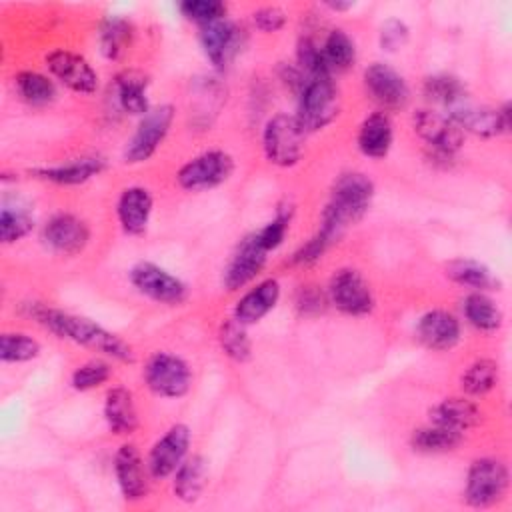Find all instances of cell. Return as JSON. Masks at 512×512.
Masks as SVG:
<instances>
[{"instance_id":"9a60e30c","label":"cell","mask_w":512,"mask_h":512,"mask_svg":"<svg viewBox=\"0 0 512 512\" xmlns=\"http://www.w3.org/2000/svg\"><path fill=\"white\" fill-rule=\"evenodd\" d=\"M200 46L214 68H226L244 46V30L228 18L200 26Z\"/></svg>"},{"instance_id":"7dc6e473","label":"cell","mask_w":512,"mask_h":512,"mask_svg":"<svg viewBox=\"0 0 512 512\" xmlns=\"http://www.w3.org/2000/svg\"><path fill=\"white\" fill-rule=\"evenodd\" d=\"M328 246H330V242L320 232H316L306 244H302L294 252L292 262L298 264V266H310V264H314V262H318L322 258V254L328 250Z\"/></svg>"},{"instance_id":"c3c4849f","label":"cell","mask_w":512,"mask_h":512,"mask_svg":"<svg viewBox=\"0 0 512 512\" xmlns=\"http://www.w3.org/2000/svg\"><path fill=\"white\" fill-rule=\"evenodd\" d=\"M326 8H330V10H334V12H344V10H350L352 6H354V2H326L324 4Z\"/></svg>"},{"instance_id":"f6af8a7d","label":"cell","mask_w":512,"mask_h":512,"mask_svg":"<svg viewBox=\"0 0 512 512\" xmlns=\"http://www.w3.org/2000/svg\"><path fill=\"white\" fill-rule=\"evenodd\" d=\"M328 304V294H324L318 286H302L296 294V308L304 316H316L324 312Z\"/></svg>"},{"instance_id":"d4e9b609","label":"cell","mask_w":512,"mask_h":512,"mask_svg":"<svg viewBox=\"0 0 512 512\" xmlns=\"http://www.w3.org/2000/svg\"><path fill=\"white\" fill-rule=\"evenodd\" d=\"M104 420L112 434L130 436L138 428V410L134 396L124 386H114L104 398Z\"/></svg>"},{"instance_id":"2e32d148","label":"cell","mask_w":512,"mask_h":512,"mask_svg":"<svg viewBox=\"0 0 512 512\" xmlns=\"http://www.w3.org/2000/svg\"><path fill=\"white\" fill-rule=\"evenodd\" d=\"M42 240L56 254L76 256L86 248L90 240V228L76 214L58 212L46 220L42 228Z\"/></svg>"},{"instance_id":"ee69618b","label":"cell","mask_w":512,"mask_h":512,"mask_svg":"<svg viewBox=\"0 0 512 512\" xmlns=\"http://www.w3.org/2000/svg\"><path fill=\"white\" fill-rule=\"evenodd\" d=\"M410 30L400 18H388L378 32V44L384 52H398L406 46Z\"/></svg>"},{"instance_id":"6da1fadb","label":"cell","mask_w":512,"mask_h":512,"mask_svg":"<svg viewBox=\"0 0 512 512\" xmlns=\"http://www.w3.org/2000/svg\"><path fill=\"white\" fill-rule=\"evenodd\" d=\"M30 316L58 338L86 346L118 362H134V352L128 342L86 316L70 314L46 304H30Z\"/></svg>"},{"instance_id":"e0dca14e","label":"cell","mask_w":512,"mask_h":512,"mask_svg":"<svg viewBox=\"0 0 512 512\" xmlns=\"http://www.w3.org/2000/svg\"><path fill=\"white\" fill-rule=\"evenodd\" d=\"M364 88L384 110L404 108L410 98V88L404 76L384 62H372L364 70Z\"/></svg>"},{"instance_id":"ab89813d","label":"cell","mask_w":512,"mask_h":512,"mask_svg":"<svg viewBox=\"0 0 512 512\" xmlns=\"http://www.w3.org/2000/svg\"><path fill=\"white\" fill-rule=\"evenodd\" d=\"M296 64L298 70L310 78H332V72L324 60L322 46H318L312 38H300L296 46Z\"/></svg>"},{"instance_id":"9c48e42d","label":"cell","mask_w":512,"mask_h":512,"mask_svg":"<svg viewBox=\"0 0 512 512\" xmlns=\"http://www.w3.org/2000/svg\"><path fill=\"white\" fill-rule=\"evenodd\" d=\"M144 382L160 398H182L190 390L192 370L184 358L170 352H156L144 366Z\"/></svg>"},{"instance_id":"e575fe53","label":"cell","mask_w":512,"mask_h":512,"mask_svg":"<svg viewBox=\"0 0 512 512\" xmlns=\"http://www.w3.org/2000/svg\"><path fill=\"white\" fill-rule=\"evenodd\" d=\"M500 368L492 358L474 360L460 376V388L466 396H484L498 384Z\"/></svg>"},{"instance_id":"83f0119b","label":"cell","mask_w":512,"mask_h":512,"mask_svg":"<svg viewBox=\"0 0 512 512\" xmlns=\"http://www.w3.org/2000/svg\"><path fill=\"white\" fill-rule=\"evenodd\" d=\"M444 274L458 286L470 288L472 292H488L498 290L500 280L498 276L484 264L472 258H454L446 264Z\"/></svg>"},{"instance_id":"d6986e66","label":"cell","mask_w":512,"mask_h":512,"mask_svg":"<svg viewBox=\"0 0 512 512\" xmlns=\"http://www.w3.org/2000/svg\"><path fill=\"white\" fill-rule=\"evenodd\" d=\"M148 466L130 442L122 444L114 454V476L120 488V494L128 502H138L148 494Z\"/></svg>"},{"instance_id":"8d00e7d4","label":"cell","mask_w":512,"mask_h":512,"mask_svg":"<svg viewBox=\"0 0 512 512\" xmlns=\"http://www.w3.org/2000/svg\"><path fill=\"white\" fill-rule=\"evenodd\" d=\"M322 54L330 72L348 70L356 62V44L342 28H334L322 44Z\"/></svg>"},{"instance_id":"7402d4cb","label":"cell","mask_w":512,"mask_h":512,"mask_svg":"<svg viewBox=\"0 0 512 512\" xmlns=\"http://www.w3.org/2000/svg\"><path fill=\"white\" fill-rule=\"evenodd\" d=\"M106 168L104 158L100 156H82V158H72L68 162L56 164V166H42L30 170V174L38 180L60 184V186H76L84 184L90 178L98 176Z\"/></svg>"},{"instance_id":"b9f144b4","label":"cell","mask_w":512,"mask_h":512,"mask_svg":"<svg viewBox=\"0 0 512 512\" xmlns=\"http://www.w3.org/2000/svg\"><path fill=\"white\" fill-rule=\"evenodd\" d=\"M290 218H292V208L290 206H280L276 216L266 226H262L258 232H254L258 244L266 252L276 250L284 242V238L288 234V228H290Z\"/></svg>"},{"instance_id":"4316f807","label":"cell","mask_w":512,"mask_h":512,"mask_svg":"<svg viewBox=\"0 0 512 512\" xmlns=\"http://www.w3.org/2000/svg\"><path fill=\"white\" fill-rule=\"evenodd\" d=\"M430 422L464 434L480 422V408L468 396H450L430 408Z\"/></svg>"},{"instance_id":"7c38bea8","label":"cell","mask_w":512,"mask_h":512,"mask_svg":"<svg viewBox=\"0 0 512 512\" xmlns=\"http://www.w3.org/2000/svg\"><path fill=\"white\" fill-rule=\"evenodd\" d=\"M192 432L186 424L170 426L150 448L146 466L150 478L164 480L176 472V468L188 458Z\"/></svg>"},{"instance_id":"bcb514c9","label":"cell","mask_w":512,"mask_h":512,"mask_svg":"<svg viewBox=\"0 0 512 512\" xmlns=\"http://www.w3.org/2000/svg\"><path fill=\"white\" fill-rule=\"evenodd\" d=\"M252 22L258 30L272 34L284 28L286 12L280 6H260L252 12Z\"/></svg>"},{"instance_id":"7bdbcfd3","label":"cell","mask_w":512,"mask_h":512,"mask_svg":"<svg viewBox=\"0 0 512 512\" xmlns=\"http://www.w3.org/2000/svg\"><path fill=\"white\" fill-rule=\"evenodd\" d=\"M178 10L184 18L198 22L200 26L226 18V4L220 0H184L178 4Z\"/></svg>"},{"instance_id":"ac0fdd59","label":"cell","mask_w":512,"mask_h":512,"mask_svg":"<svg viewBox=\"0 0 512 512\" xmlns=\"http://www.w3.org/2000/svg\"><path fill=\"white\" fill-rule=\"evenodd\" d=\"M268 252L258 244L256 234H248L232 254L226 270H224V288L228 292H236L250 284L264 268Z\"/></svg>"},{"instance_id":"7a4b0ae2","label":"cell","mask_w":512,"mask_h":512,"mask_svg":"<svg viewBox=\"0 0 512 512\" xmlns=\"http://www.w3.org/2000/svg\"><path fill=\"white\" fill-rule=\"evenodd\" d=\"M376 186L370 176L358 170L342 172L330 190V200L322 210L318 232L334 244L352 224L370 210Z\"/></svg>"},{"instance_id":"277c9868","label":"cell","mask_w":512,"mask_h":512,"mask_svg":"<svg viewBox=\"0 0 512 512\" xmlns=\"http://www.w3.org/2000/svg\"><path fill=\"white\" fill-rule=\"evenodd\" d=\"M340 114V92L332 78H310L298 94V112L294 114L306 134L332 124Z\"/></svg>"},{"instance_id":"f546056e","label":"cell","mask_w":512,"mask_h":512,"mask_svg":"<svg viewBox=\"0 0 512 512\" xmlns=\"http://www.w3.org/2000/svg\"><path fill=\"white\" fill-rule=\"evenodd\" d=\"M466 322L480 332H496L502 326L504 314L486 292H470L462 302Z\"/></svg>"},{"instance_id":"cb8c5ba5","label":"cell","mask_w":512,"mask_h":512,"mask_svg":"<svg viewBox=\"0 0 512 512\" xmlns=\"http://www.w3.org/2000/svg\"><path fill=\"white\" fill-rule=\"evenodd\" d=\"M394 142L392 120L386 112H374L366 116L356 134L358 150L372 160L386 158Z\"/></svg>"},{"instance_id":"60d3db41","label":"cell","mask_w":512,"mask_h":512,"mask_svg":"<svg viewBox=\"0 0 512 512\" xmlns=\"http://www.w3.org/2000/svg\"><path fill=\"white\" fill-rule=\"evenodd\" d=\"M112 376V366L106 360L94 358L88 360L84 364H80L72 376H70V384L74 390L78 392H86V390H94L98 386H102L104 382H108Z\"/></svg>"},{"instance_id":"d6a6232c","label":"cell","mask_w":512,"mask_h":512,"mask_svg":"<svg viewBox=\"0 0 512 512\" xmlns=\"http://www.w3.org/2000/svg\"><path fill=\"white\" fill-rule=\"evenodd\" d=\"M422 90H424V96L428 98V102L446 106L448 110L466 102V86L462 84L460 78L446 74V72L428 76L424 80Z\"/></svg>"},{"instance_id":"4fadbf2b","label":"cell","mask_w":512,"mask_h":512,"mask_svg":"<svg viewBox=\"0 0 512 512\" xmlns=\"http://www.w3.org/2000/svg\"><path fill=\"white\" fill-rule=\"evenodd\" d=\"M448 116L460 126L462 132H470L480 138H496L510 132V104L504 102L500 108L476 106L470 102L458 104L448 110Z\"/></svg>"},{"instance_id":"4dcf8cb0","label":"cell","mask_w":512,"mask_h":512,"mask_svg":"<svg viewBox=\"0 0 512 512\" xmlns=\"http://www.w3.org/2000/svg\"><path fill=\"white\" fill-rule=\"evenodd\" d=\"M464 440V434L440 424H428L412 432L410 436V446L416 452L422 454H442L456 450Z\"/></svg>"},{"instance_id":"8992f818","label":"cell","mask_w":512,"mask_h":512,"mask_svg":"<svg viewBox=\"0 0 512 512\" xmlns=\"http://www.w3.org/2000/svg\"><path fill=\"white\" fill-rule=\"evenodd\" d=\"M176 110L172 104H160L150 108L138 122L134 134L124 146L122 158L126 164H142L156 154L160 144L166 140Z\"/></svg>"},{"instance_id":"ffe728a7","label":"cell","mask_w":512,"mask_h":512,"mask_svg":"<svg viewBox=\"0 0 512 512\" xmlns=\"http://www.w3.org/2000/svg\"><path fill=\"white\" fill-rule=\"evenodd\" d=\"M460 320L442 308H434L424 312L416 322V336L418 340L436 352L452 350L460 342Z\"/></svg>"},{"instance_id":"74e56055","label":"cell","mask_w":512,"mask_h":512,"mask_svg":"<svg viewBox=\"0 0 512 512\" xmlns=\"http://www.w3.org/2000/svg\"><path fill=\"white\" fill-rule=\"evenodd\" d=\"M40 342L24 332H4L0 336V360L10 364L30 362L40 356Z\"/></svg>"},{"instance_id":"52a82bcc","label":"cell","mask_w":512,"mask_h":512,"mask_svg":"<svg viewBox=\"0 0 512 512\" xmlns=\"http://www.w3.org/2000/svg\"><path fill=\"white\" fill-rule=\"evenodd\" d=\"M412 126L418 138L430 148L432 156L444 162L452 160L464 144V132L460 126L448 114H440L432 108L416 110Z\"/></svg>"},{"instance_id":"44dd1931","label":"cell","mask_w":512,"mask_h":512,"mask_svg":"<svg viewBox=\"0 0 512 512\" xmlns=\"http://www.w3.org/2000/svg\"><path fill=\"white\" fill-rule=\"evenodd\" d=\"M152 194L144 186H128L116 202V218L124 234L142 236L148 230L152 216Z\"/></svg>"},{"instance_id":"5b68a950","label":"cell","mask_w":512,"mask_h":512,"mask_svg":"<svg viewBox=\"0 0 512 512\" xmlns=\"http://www.w3.org/2000/svg\"><path fill=\"white\" fill-rule=\"evenodd\" d=\"M510 484L508 468L496 458H478L470 464L464 486V500L472 508H488L498 504Z\"/></svg>"},{"instance_id":"8fae6325","label":"cell","mask_w":512,"mask_h":512,"mask_svg":"<svg viewBox=\"0 0 512 512\" xmlns=\"http://www.w3.org/2000/svg\"><path fill=\"white\" fill-rule=\"evenodd\" d=\"M328 302L346 316H366L374 308V294L364 276L354 268H340L328 282Z\"/></svg>"},{"instance_id":"30bf717a","label":"cell","mask_w":512,"mask_h":512,"mask_svg":"<svg viewBox=\"0 0 512 512\" xmlns=\"http://www.w3.org/2000/svg\"><path fill=\"white\" fill-rule=\"evenodd\" d=\"M130 284L146 298L158 302V304H166V306H178L188 298V288L186 284L170 274L168 270H164L162 266L148 262V260H140L136 262L130 272H128Z\"/></svg>"},{"instance_id":"ba28073f","label":"cell","mask_w":512,"mask_h":512,"mask_svg":"<svg viewBox=\"0 0 512 512\" xmlns=\"http://www.w3.org/2000/svg\"><path fill=\"white\" fill-rule=\"evenodd\" d=\"M234 172V158L224 150H206L176 172V182L188 192H204L224 184Z\"/></svg>"},{"instance_id":"d590c367","label":"cell","mask_w":512,"mask_h":512,"mask_svg":"<svg viewBox=\"0 0 512 512\" xmlns=\"http://www.w3.org/2000/svg\"><path fill=\"white\" fill-rule=\"evenodd\" d=\"M14 80L20 98L32 106H46L56 98L54 80L42 72L22 70L16 74Z\"/></svg>"},{"instance_id":"3957f363","label":"cell","mask_w":512,"mask_h":512,"mask_svg":"<svg viewBox=\"0 0 512 512\" xmlns=\"http://www.w3.org/2000/svg\"><path fill=\"white\" fill-rule=\"evenodd\" d=\"M306 132L294 114L278 112L262 128V150L270 164L278 168L296 166L304 154Z\"/></svg>"},{"instance_id":"603a6c76","label":"cell","mask_w":512,"mask_h":512,"mask_svg":"<svg viewBox=\"0 0 512 512\" xmlns=\"http://www.w3.org/2000/svg\"><path fill=\"white\" fill-rule=\"evenodd\" d=\"M280 300V284L274 278L258 282L254 288L244 292L234 306L232 316L244 326L258 324Z\"/></svg>"},{"instance_id":"f35d334b","label":"cell","mask_w":512,"mask_h":512,"mask_svg":"<svg viewBox=\"0 0 512 512\" xmlns=\"http://www.w3.org/2000/svg\"><path fill=\"white\" fill-rule=\"evenodd\" d=\"M34 228V216L22 206H4L0 212V240L14 244L26 238Z\"/></svg>"},{"instance_id":"484cf974","label":"cell","mask_w":512,"mask_h":512,"mask_svg":"<svg viewBox=\"0 0 512 512\" xmlns=\"http://www.w3.org/2000/svg\"><path fill=\"white\" fill-rule=\"evenodd\" d=\"M148 78L138 70H124L112 82V94L118 108L130 116H144L152 106L148 102Z\"/></svg>"},{"instance_id":"1f68e13d","label":"cell","mask_w":512,"mask_h":512,"mask_svg":"<svg viewBox=\"0 0 512 512\" xmlns=\"http://www.w3.org/2000/svg\"><path fill=\"white\" fill-rule=\"evenodd\" d=\"M134 36V28L126 18L110 16L102 22L98 32V46L106 60H118L128 50Z\"/></svg>"},{"instance_id":"f1b7e54d","label":"cell","mask_w":512,"mask_h":512,"mask_svg":"<svg viewBox=\"0 0 512 512\" xmlns=\"http://www.w3.org/2000/svg\"><path fill=\"white\" fill-rule=\"evenodd\" d=\"M172 476H174L172 480L174 496L180 502L192 504L202 496L206 488V476H208L206 460L202 456H188Z\"/></svg>"},{"instance_id":"836d02e7","label":"cell","mask_w":512,"mask_h":512,"mask_svg":"<svg viewBox=\"0 0 512 512\" xmlns=\"http://www.w3.org/2000/svg\"><path fill=\"white\" fill-rule=\"evenodd\" d=\"M246 328L248 326L238 322L234 316L222 320L218 326V342L222 352L238 364H244L252 358V342Z\"/></svg>"},{"instance_id":"5bb4252c","label":"cell","mask_w":512,"mask_h":512,"mask_svg":"<svg viewBox=\"0 0 512 512\" xmlns=\"http://www.w3.org/2000/svg\"><path fill=\"white\" fill-rule=\"evenodd\" d=\"M48 72L68 90L76 94H94L98 88V72L92 64L70 50L56 48L44 58Z\"/></svg>"}]
</instances>
